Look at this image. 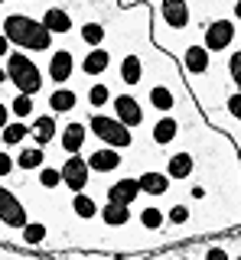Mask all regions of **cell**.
Masks as SVG:
<instances>
[{
  "label": "cell",
  "mask_w": 241,
  "mask_h": 260,
  "mask_svg": "<svg viewBox=\"0 0 241 260\" xmlns=\"http://www.w3.org/2000/svg\"><path fill=\"white\" fill-rule=\"evenodd\" d=\"M4 36L13 46L29 49V52H46L52 46V32L43 26V20H33L26 13H10L4 20Z\"/></svg>",
  "instance_id": "cell-1"
},
{
  "label": "cell",
  "mask_w": 241,
  "mask_h": 260,
  "mask_svg": "<svg viewBox=\"0 0 241 260\" xmlns=\"http://www.w3.org/2000/svg\"><path fill=\"white\" fill-rule=\"evenodd\" d=\"M7 78L13 81V88H17L20 94L43 91V72H39V65L29 59V55H20V52L7 55Z\"/></svg>",
  "instance_id": "cell-2"
},
{
  "label": "cell",
  "mask_w": 241,
  "mask_h": 260,
  "mask_svg": "<svg viewBox=\"0 0 241 260\" xmlns=\"http://www.w3.org/2000/svg\"><path fill=\"white\" fill-rule=\"evenodd\" d=\"M88 127H92V134L98 137V140H104L108 146H114V150H127V146L134 143L131 127H124L117 117H108V114H92Z\"/></svg>",
  "instance_id": "cell-3"
},
{
  "label": "cell",
  "mask_w": 241,
  "mask_h": 260,
  "mask_svg": "<svg viewBox=\"0 0 241 260\" xmlns=\"http://www.w3.org/2000/svg\"><path fill=\"white\" fill-rule=\"evenodd\" d=\"M62 185H69L72 192H85L88 185V176H92V166H88V159H82L78 153H72V156L62 162Z\"/></svg>",
  "instance_id": "cell-4"
},
{
  "label": "cell",
  "mask_w": 241,
  "mask_h": 260,
  "mask_svg": "<svg viewBox=\"0 0 241 260\" xmlns=\"http://www.w3.org/2000/svg\"><path fill=\"white\" fill-rule=\"evenodd\" d=\"M0 221L7 228H26V208H23V202L17 199V192L4 189L0 185Z\"/></svg>",
  "instance_id": "cell-5"
},
{
  "label": "cell",
  "mask_w": 241,
  "mask_h": 260,
  "mask_svg": "<svg viewBox=\"0 0 241 260\" xmlns=\"http://www.w3.org/2000/svg\"><path fill=\"white\" fill-rule=\"evenodd\" d=\"M231 39H235V26L228 20H215L205 26V49L208 52H225L231 46Z\"/></svg>",
  "instance_id": "cell-6"
},
{
  "label": "cell",
  "mask_w": 241,
  "mask_h": 260,
  "mask_svg": "<svg viewBox=\"0 0 241 260\" xmlns=\"http://www.w3.org/2000/svg\"><path fill=\"white\" fill-rule=\"evenodd\" d=\"M114 117H117L124 127H140V124H143V108H140V101H137V98H131V94H117V98H114Z\"/></svg>",
  "instance_id": "cell-7"
},
{
  "label": "cell",
  "mask_w": 241,
  "mask_h": 260,
  "mask_svg": "<svg viewBox=\"0 0 241 260\" xmlns=\"http://www.w3.org/2000/svg\"><path fill=\"white\" fill-rule=\"evenodd\" d=\"M160 13L170 29H186L189 26V4L186 0H160Z\"/></svg>",
  "instance_id": "cell-8"
},
{
  "label": "cell",
  "mask_w": 241,
  "mask_h": 260,
  "mask_svg": "<svg viewBox=\"0 0 241 260\" xmlns=\"http://www.w3.org/2000/svg\"><path fill=\"white\" fill-rule=\"evenodd\" d=\"M72 72H75V59H72L69 49H55L52 59H49V78L55 85H66L72 81Z\"/></svg>",
  "instance_id": "cell-9"
},
{
  "label": "cell",
  "mask_w": 241,
  "mask_h": 260,
  "mask_svg": "<svg viewBox=\"0 0 241 260\" xmlns=\"http://www.w3.org/2000/svg\"><path fill=\"white\" fill-rule=\"evenodd\" d=\"M137 195H140L137 179H117V182L108 185V202H114V205H134Z\"/></svg>",
  "instance_id": "cell-10"
},
{
  "label": "cell",
  "mask_w": 241,
  "mask_h": 260,
  "mask_svg": "<svg viewBox=\"0 0 241 260\" xmlns=\"http://www.w3.org/2000/svg\"><path fill=\"white\" fill-rule=\"evenodd\" d=\"M140 192H147V195H166L170 192V182L173 179L166 176V173H157V169H147V173H140Z\"/></svg>",
  "instance_id": "cell-11"
},
{
  "label": "cell",
  "mask_w": 241,
  "mask_h": 260,
  "mask_svg": "<svg viewBox=\"0 0 241 260\" xmlns=\"http://www.w3.org/2000/svg\"><path fill=\"white\" fill-rule=\"evenodd\" d=\"M88 166L95 169V173H114L120 166V153L114 146H104V150H95L92 156H88Z\"/></svg>",
  "instance_id": "cell-12"
},
{
  "label": "cell",
  "mask_w": 241,
  "mask_h": 260,
  "mask_svg": "<svg viewBox=\"0 0 241 260\" xmlns=\"http://www.w3.org/2000/svg\"><path fill=\"white\" fill-rule=\"evenodd\" d=\"M183 65H186L189 75H202V72H208V49L205 46H189L186 55H183Z\"/></svg>",
  "instance_id": "cell-13"
},
{
  "label": "cell",
  "mask_w": 241,
  "mask_h": 260,
  "mask_svg": "<svg viewBox=\"0 0 241 260\" xmlns=\"http://www.w3.org/2000/svg\"><path fill=\"white\" fill-rule=\"evenodd\" d=\"M43 26L52 32V36H62V32L72 29V16L66 10H59V7H49V10L43 13Z\"/></svg>",
  "instance_id": "cell-14"
},
{
  "label": "cell",
  "mask_w": 241,
  "mask_h": 260,
  "mask_svg": "<svg viewBox=\"0 0 241 260\" xmlns=\"http://www.w3.org/2000/svg\"><path fill=\"white\" fill-rule=\"evenodd\" d=\"M192 166H196V159H192L189 153H173V156L166 159V176L170 179H189Z\"/></svg>",
  "instance_id": "cell-15"
},
{
  "label": "cell",
  "mask_w": 241,
  "mask_h": 260,
  "mask_svg": "<svg viewBox=\"0 0 241 260\" xmlns=\"http://www.w3.org/2000/svg\"><path fill=\"white\" fill-rule=\"evenodd\" d=\"M108 65H111V52H108V49H101V46H95L92 52L85 55L82 72H85V75H101V72L108 69Z\"/></svg>",
  "instance_id": "cell-16"
},
{
  "label": "cell",
  "mask_w": 241,
  "mask_h": 260,
  "mask_svg": "<svg viewBox=\"0 0 241 260\" xmlns=\"http://www.w3.org/2000/svg\"><path fill=\"white\" fill-rule=\"evenodd\" d=\"M29 137L36 140V146L52 143V137H55V117H52V114H43V117H36L33 130H29Z\"/></svg>",
  "instance_id": "cell-17"
},
{
  "label": "cell",
  "mask_w": 241,
  "mask_h": 260,
  "mask_svg": "<svg viewBox=\"0 0 241 260\" xmlns=\"http://www.w3.org/2000/svg\"><path fill=\"white\" fill-rule=\"evenodd\" d=\"M85 137H88V134H85V127H82V124H69V127L59 134L62 150H66L69 156H72V153H78V150H82V143H85Z\"/></svg>",
  "instance_id": "cell-18"
},
{
  "label": "cell",
  "mask_w": 241,
  "mask_h": 260,
  "mask_svg": "<svg viewBox=\"0 0 241 260\" xmlns=\"http://www.w3.org/2000/svg\"><path fill=\"white\" fill-rule=\"evenodd\" d=\"M98 218L108 228H120V224L131 221V211H127V205H114V202H108L104 208H98Z\"/></svg>",
  "instance_id": "cell-19"
},
{
  "label": "cell",
  "mask_w": 241,
  "mask_h": 260,
  "mask_svg": "<svg viewBox=\"0 0 241 260\" xmlns=\"http://www.w3.org/2000/svg\"><path fill=\"white\" fill-rule=\"evenodd\" d=\"M140 78H143L140 55H124V62H120V81L124 85H140Z\"/></svg>",
  "instance_id": "cell-20"
},
{
  "label": "cell",
  "mask_w": 241,
  "mask_h": 260,
  "mask_svg": "<svg viewBox=\"0 0 241 260\" xmlns=\"http://www.w3.org/2000/svg\"><path fill=\"white\" fill-rule=\"evenodd\" d=\"M176 137H179V124H176L173 117H163V120H157V124H154V143L157 146L173 143Z\"/></svg>",
  "instance_id": "cell-21"
},
{
  "label": "cell",
  "mask_w": 241,
  "mask_h": 260,
  "mask_svg": "<svg viewBox=\"0 0 241 260\" xmlns=\"http://www.w3.org/2000/svg\"><path fill=\"white\" fill-rule=\"evenodd\" d=\"M75 104H78V94L72 91V88H59V91L49 94V108H52L55 114H69Z\"/></svg>",
  "instance_id": "cell-22"
},
{
  "label": "cell",
  "mask_w": 241,
  "mask_h": 260,
  "mask_svg": "<svg viewBox=\"0 0 241 260\" xmlns=\"http://www.w3.org/2000/svg\"><path fill=\"white\" fill-rule=\"evenodd\" d=\"M150 104H154L157 111H173L176 108V94L166 85H154L150 88Z\"/></svg>",
  "instance_id": "cell-23"
},
{
  "label": "cell",
  "mask_w": 241,
  "mask_h": 260,
  "mask_svg": "<svg viewBox=\"0 0 241 260\" xmlns=\"http://www.w3.org/2000/svg\"><path fill=\"white\" fill-rule=\"evenodd\" d=\"M72 211H75L78 218H95L98 215V205H95V199L92 195H85V192H75V202H72Z\"/></svg>",
  "instance_id": "cell-24"
},
{
  "label": "cell",
  "mask_w": 241,
  "mask_h": 260,
  "mask_svg": "<svg viewBox=\"0 0 241 260\" xmlns=\"http://www.w3.org/2000/svg\"><path fill=\"white\" fill-rule=\"evenodd\" d=\"M43 159H46L43 146H29V150H23L20 156H17V166L20 169H39V166H43Z\"/></svg>",
  "instance_id": "cell-25"
},
{
  "label": "cell",
  "mask_w": 241,
  "mask_h": 260,
  "mask_svg": "<svg viewBox=\"0 0 241 260\" xmlns=\"http://www.w3.org/2000/svg\"><path fill=\"white\" fill-rule=\"evenodd\" d=\"M163 221H166V215H163L160 208H154V205L140 208V224L147 228V231H160V228H163Z\"/></svg>",
  "instance_id": "cell-26"
},
{
  "label": "cell",
  "mask_w": 241,
  "mask_h": 260,
  "mask_svg": "<svg viewBox=\"0 0 241 260\" xmlns=\"http://www.w3.org/2000/svg\"><path fill=\"white\" fill-rule=\"evenodd\" d=\"M23 137H29V127H23L20 120H17V124H7V127H4V143H7V146L23 143Z\"/></svg>",
  "instance_id": "cell-27"
},
{
  "label": "cell",
  "mask_w": 241,
  "mask_h": 260,
  "mask_svg": "<svg viewBox=\"0 0 241 260\" xmlns=\"http://www.w3.org/2000/svg\"><path fill=\"white\" fill-rule=\"evenodd\" d=\"M39 185H43V189H59V185H62V173L52 169V166H39Z\"/></svg>",
  "instance_id": "cell-28"
},
{
  "label": "cell",
  "mask_w": 241,
  "mask_h": 260,
  "mask_svg": "<svg viewBox=\"0 0 241 260\" xmlns=\"http://www.w3.org/2000/svg\"><path fill=\"white\" fill-rule=\"evenodd\" d=\"M82 39H85V43L88 46H101V39H104V26H101V23H85V26H82Z\"/></svg>",
  "instance_id": "cell-29"
},
{
  "label": "cell",
  "mask_w": 241,
  "mask_h": 260,
  "mask_svg": "<svg viewBox=\"0 0 241 260\" xmlns=\"http://www.w3.org/2000/svg\"><path fill=\"white\" fill-rule=\"evenodd\" d=\"M10 111L17 114V117H29V114H33V94H20V91H17V98H13V104H10Z\"/></svg>",
  "instance_id": "cell-30"
},
{
  "label": "cell",
  "mask_w": 241,
  "mask_h": 260,
  "mask_svg": "<svg viewBox=\"0 0 241 260\" xmlns=\"http://www.w3.org/2000/svg\"><path fill=\"white\" fill-rule=\"evenodd\" d=\"M23 241L26 244H43L46 241V224H29L26 221V228H23Z\"/></svg>",
  "instance_id": "cell-31"
},
{
  "label": "cell",
  "mask_w": 241,
  "mask_h": 260,
  "mask_svg": "<svg viewBox=\"0 0 241 260\" xmlns=\"http://www.w3.org/2000/svg\"><path fill=\"white\" fill-rule=\"evenodd\" d=\"M108 88L104 85H92L88 88V104H92V108H101V104H108Z\"/></svg>",
  "instance_id": "cell-32"
},
{
  "label": "cell",
  "mask_w": 241,
  "mask_h": 260,
  "mask_svg": "<svg viewBox=\"0 0 241 260\" xmlns=\"http://www.w3.org/2000/svg\"><path fill=\"white\" fill-rule=\"evenodd\" d=\"M228 75H231V81H235V88L241 91V49L228 55Z\"/></svg>",
  "instance_id": "cell-33"
},
{
  "label": "cell",
  "mask_w": 241,
  "mask_h": 260,
  "mask_svg": "<svg viewBox=\"0 0 241 260\" xmlns=\"http://www.w3.org/2000/svg\"><path fill=\"white\" fill-rule=\"evenodd\" d=\"M166 218H170V224H186L189 221V208L186 205H173L166 211Z\"/></svg>",
  "instance_id": "cell-34"
},
{
  "label": "cell",
  "mask_w": 241,
  "mask_h": 260,
  "mask_svg": "<svg viewBox=\"0 0 241 260\" xmlns=\"http://www.w3.org/2000/svg\"><path fill=\"white\" fill-rule=\"evenodd\" d=\"M205 260H231V254H228V247L212 244V247H205Z\"/></svg>",
  "instance_id": "cell-35"
},
{
  "label": "cell",
  "mask_w": 241,
  "mask_h": 260,
  "mask_svg": "<svg viewBox=\"0 0 241 260\" xmlns=\"http://www.w3.org/2000/svg\"><path fill=\"white\" fill-rule=\"evenodd\" d=\"M225 108H228V114H231L235 120H241V91H235V94H231L228 101H225Z\"/></svg>",
  "instance_id": "cell-36"
},
{
  "label": "cell",
  "mask_w": 241,
  "mask_h": 260,
  "mask_svg": "<svg viewBox=\"0 0 241 260\" xmlns=\"http://www.w3.org/2000/svg\"><path fill=\"white\" fill-rule=\"evenodd\" d=\"M13 173V159L7 153H0V176H10Z\"/></svg>",
  "instance_id": "cell-37"
},
{
  "label": "cell",
  "mask_w": 241,
  "mask_h": 260,
  "mask_svg": "<svg viewBox=\"0 0 241 260\" xmlns=\"http://www.w3.org/2000/svg\"><path fill=\"white\" fill-rule=\"evenodd\" d=\"M7 117H10V104H4V101H0V130L7 127Z\"/></svg>",
  "instance_id": "cell-38"
},
{
  "label": "cell",
  "mask_w": 241,
  "mask_h": 260,
  "mask_svg": "<svg viewBox=\"0 0 241 260\" xmlns=\"http://www.w3.org/2000/svg\"><path fill=\"white\" fill-rule=\"evenodd\" d=\"M7 52H10V39L0 32V55H7Z\"/></svg>",
  "instance_id": "cell-39"
},
{
  "label": "cell",
  "mask_w": 241,
  "mask_h": 260,
  "mask_svg": "<svg viewBox=\"0 0 241 260\" xmlns=\"http://www.w3.org/2000/svg\"><path fill=\"white\" fill-rule=\"evenodd\" d=\"M189 195H192V199H205V189H202V185H196V189H192Z\"/></svg>",
  "instance_id": "cell-40"
},
{
  "label": "cell",
  "mask_w": 241,
  "mask_h": 260,
  "mask_svg": "<svg viewBox=\"0 0 241 260\" xmlns=\"http://www.w3.org/2000/svg\"><path fill=\"white\" fill-rule=\"evenodd\" d=\"M235 16H238V20H241V0H238V4H235Z\"/></svg>",
  "instance_id": "cell-41"
},
{
  "label": "cell",
  "mask_w": 241,
  "mask_h": 260,
  "mask_svg": "<svg viewBox=\"0 0 241 260\" xmlns=\"http://www.w3.org/2000/svg\"><path fill=\"white\" fill-rule=\"evenodd\" d=\"M4 81H7V69H0V85H4Z\"/></svg>",
  "instance_id": "cell-42"
},
{
  "label": "cell",
  "mask_w": 241,
  "mask_h": 260,
  "mask_svg": "<svg viewBox=\"0 0 241 260\" xmlns=\"http://www.w3.org/2000/svg\"><path fill=\"white\" fill-rule=\"evenodd\" d=\"M176 260H189V257H176Z\"/></svg>",
  "instance_id": "cell-43"
},
{
  "label": "cell",
  "mask_w": 241,
  "mask_h": 260,
  "mask_svg": "<svg viewBox=\"0 0 241 260\" xmlns=\"http://www.w3.org/2000/svg\"><path fill=\"white\" fill-rule=\"evenodd\" d=\"M238 260H241V257H238Z\"/></svg>",
  "instance_id": "cell-44"
}]
</instances>
